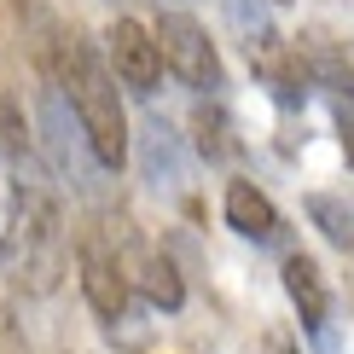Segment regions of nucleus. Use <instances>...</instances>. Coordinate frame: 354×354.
I'll list each match as a JSON object with an SVG mask.
<instances>
[{
	"instance_id": "1",
	"label": "nucleus",
	"mask_w": 354,
	"mask_h": 354,
	"mask_svg": "<svg viewBox=\"0 0 354 354\" xmlns=\"http://www.w3.org/2000/svg\"><path fill=\"white\" fill-rule=\"evenodd\" d=\"M6 227H0V273L24 297H47L64 279V203L53 192V174L6 180Z\"/></svg>"
},
{
	"instance_id": "2",
	"label": "nucleus",
	"mask_w": 354,
	"mask_h": 354,
	"mask_svg": "<svg viewBox=\"0 0 354 354\" xmlns=\"http://www.w3.org/2000/svg\"><path fill=\"white\" fill-rule=\"evenodd\" d=\"M58 87H64V99H70V116H76L93 163L99 169H122L128 163V111H122V87L111 76V58H99L93 41L70 35L64 58H58Z\"/></svg>"
},
{
	"instance_id": "3",
	"label": "nucleus",
	"mask_w": 354,
	"mask_h": 354,
	"mask_svg": "<svg viewBox=\"0 0 354 354\" xmlns=\"http://www.w3.org/2000/svg\"><path fill=\"white\" fill-rule=\"evenodd\" d=\"M151 35H157V53H163V64L192 87V93H221V87H227L221 53H215L209 29L192 18V12H163Z\"/></svg>"
},
{
	"instance_id": "4",
	"label": "nucleus",
	"mask_w": 354,
	"mask_h": 354,
	"mask_svg": "<svg viewBox=\"0 0 354 354\" xmlns=\"http://www.w3.org/2000/svg\"><path fill=\"white\" fill-rule=\"evenodd\" d=\"M105 53H111L116 87H128V93H140V99L157 93V82H163V53H157V35L140 18H116L105 29Z\"/></svg>"
},
{
	"instance_id": "5",
	"label": "nucleus",
	"mask_w": 354,
	"mask_h": 354,
	"mask_svg": "<svg viewBox=\"0 0 354 354\" xmlns=\"http://www.w3.org/2000/svg\"><path fill=\"white\" fill-rule=\"evenodd\" d=\"M82 297L99 319H122L134 290H128V268H122V250H116L105 232H87L82 239Z\"/></svg>"
},
{
	"instance_id": "6",
	"label": "nucleus",
	"mask_w": 354,
	"mask_h": 354,
	"mask_svg": "<svg viewBox=\"0 0 354 354\" xmlns=\"http://www.w3.org/2000/svg\"><path fill=\"white\" fill-rule=\"evenodd\" d=\"M122 268H128V290H140L151 308H169V314H174V308L186 302V285H180V273H174L169 256L134 244V250H122Z\"/></svg>"
},
{
	"instance_id": "7",
	"label": "nucleus",
	"mask_w": 354,
	"mask_h": 354,
	"mask_svg": "<svg viewBox=\"0 0 354 354\" xmlns=\"http://www.w3.org/2000/svg\"><path fill=\"white\" fill-rule=\"evenodd\" d=\"M227 227L239 239H256V244H279L285 221H279L273 198L261 192L256 180H227Z\"/></svg>"
},
{
	"instance_id": "8",
	"label": "nucleus",
	"mask_w": 354,
	"mask_h": 354,
	"mask_svg": "<svg viewBox=\"0 0 354 354\" xmlns=\"http://www.w3.org/2000/svg\"><path fill=\"white\" fill-rule=\"evenodd\" d=\"M285 297H290V308L302 314V331H326V319H331V290H326V279H319V268L302 256H285Z\"/></svg>"
},
{
	"instance_id": "9",
	"label": "nucleus",
	"mask_w": 354,
	"mask_h": 354,
	"mask_svg": "<svg viewBox=\"0 0 354 354\" xmlns=\"http://www.w3.org/2000/svg\"><path fill=\"white\" fill-rule=\"evenodd\" d=\"M140 151H145V180H151L157 192H163V186H180V140H174L169 122H145Z\"/></svg>"
},
{
	"instance_id": "10",
	"label": "nucleus",
	"mask_w": 354,
	"mask_h": 354,
	"mask_svg": "<svg viewBox=\"0 0 354 354\" xmlns=\"http://www.w3.org/2000/svg\"><path fill=\"white\" fill-rule=\"evenodd\" d=\"M198 151L209 157V163H227L232 151H239V140H232V122H227V111L215 105V93H209V105H198Z\"/></svg>"
},
{
	"instance_id": "11",
	"label": "nucleus",
	"mask_w": 354,
	"mask_h": 354,
	"mask_svg": "<svg viewBox=\"0 0 354 354\" xmlns=\"http://www.w3.org/2000/svg\"><path fill=\"white\" fill-rule=\"evenodd\" d=\"M308 215L319 221V232H326L337 250H354V209H348L343 198H331V192H314V198H308Z\"/></svg>"
},
{
	"instance_id": "12",
	"label": "nucleus",
	"mask_w": 354,
	"mask_h": 354,
	"mask_svg": "<svg viewBox=\"0 0 354 354\" xmlns=\"http://www.w3.org/2000/svg\"><path fill=\"white\" fill-rule=\"evenodd\" d=\"M227 18H232V29L244 35V47H256V41L273 35V24H268V0H227Z\"/></svg>"
}]
</instances>
